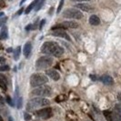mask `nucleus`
<instances>
[{
    "label": "nucleus",
    "instance_id": "1",
    "mask_svg": "<svg viewBox=\"0 0 121 121\" xmlns=\"http://www.w3.org/2000/svg\"><path fill=\"white\" fill-rule=\"evenodd\" d=\"M40 51L43 54H46L48 56H54L56 57H59L64 54V48L56 42L53 41H48L44 43Z\"/></svg>",
    "mask_w": 121,
    "mask_h": 121
},
{
    "label": "nucleus",
    "instance_id": "2",
    "mask_svg": "<svg viewBox=\"0 0 121 121\" xmlns=\"http://www.w3.org/2000/svg\"><path fill=\"white\" fill-rule=\"evenodd\" d=\"M49 104H50L49 100L47 99V98H45V97H34V98L30 99L27 102L26 109L29 110V111H33V110H36L37 108H41L43 107H47V106H48Z\"/></svg>",
    "mask_w": 121,
    "mask_h": 121
},
{
    "label": "nucleus",
    "instance_id": "3",
    "mask_svg": "<svg viewBox=\"0 0 121 121\" xmlns=\"http://www.w3.org/2000/svg\"><path fill=\"white\" fill-rule=\"evenodd\" d=\"M48 82V78L44 74H40V73L33 74L30 78V86L32 87L40 86L45 85Z\"/></svg>",
    "mask_w": 121,
    "mask_h": 121
},
{
    "label": "nucleus",
    "instance_id": "4",
    "mask_svg": "<svg viewBox=\"0 0 121 121\" xmlns=\"http://www.w3.org/2000/svg\"><path fill=\"white\" fill-rule=\"evenodd\" d=\"M54 63L53 57L49 56H44L39 57L36 61V67L37 70H43V69H47L49 67H51Z\"/></svg>",
    "mask_w": 121,
    "mask_h": 121
},
{
    "label": "nucleus",
    "instance_id": "5",
    "mask_svg": "<svg viewBox=\"0 0 121 121\" xmlns=\"http://www.w3.org/2000/svg\"><path fill=\"white\" fill-rule=\"evenodd\" d=\"M53 93L52 88L49 86H37L36 88H34L31 94L33 96H36V97H50Z\"/></svg>",
    "mask_w": 121,
    "mask_h": 121
},
{
    "label": "nucleus",
    "instance_id": "6",
    "mask_svg": "<svg viewBox=\"0 0 121 121\" xmlns=\"http://www.w3.org/2000/svg\"><path fill=\"white\" fill-rule=\"evenodd\" d=\"M63 17L66 18L70 19H82L83 14L79 11L78 9H74V8H67L63 11Z\"/></svg>",
    "mask_w": 121,
    "mask_h": 121
},
{
    "label": "nucleus",
    "instance_id": "7",
    "mask_svg": "<svg viewBox=\"0 0 121 121\" xmlns=\"http://www.w3.org/2000/svg\"><path fill=\"white\" fill-rule=\"evenodd\" d=\"M79 26V25L75 22V21H65V22H62L60 24L56 25V26H54L52 27V30H55V29H64V28H78Z\"/></svg>",
    "mask_w": 121,
    "mask_h": 121
},
{
    "label": "nucleus",
    "instance_id": "8",
    "mask_svg": "<svg viewBox=\"0 0 121 121\" xmlns=\"http://www.w3.org/2000/svg\"><path fill=\"white\" fill-rule=\"evenodd\" d=\"M36 115L43 119H48L53 116V111L51 108H44L37 110L36 112Z\"/></svg>",
    "mask_w": 121,
    "mask_h": 121
},
{
    "label": "nucleus",
    "instance_id": "9",
    "mask_svg": "<svg viewBox=\"0 0 121 121\" xmlns=\"http://www.w3.org/2000/svg\"><path fill=\"white\" fill-rule=\"evenodd\" d=\"M51 35L54 36H58V37H61V38L67 39V41H70V36H68V34L64 29H61V28H59V29H55V30L52 31Z\"/></svg>",
    "mask_w": 121,
    "mask_h": 121
},
{
    "label": "nucleus",
    "instance_id": "10",
    "mask_svg": "<svg viewBox=\"0 0 121 121\" xmlns=\"http://www.w3.org/2000/svg\"><path fill=\"white\" fill-rule=\"evenodd\" d=\"M46 74L47 76L50 78L51 79H53L55 81H57L60 79V74L57 72L56 69H48L46 71Z\"/></svg>",
    "mask_w": 121,
    "mask_h": 121
},
{
    "label": "nucleus",
    "instance_id": "11",
    "mask_svg": "<svg viewBox=\"0 0 121 121\" xmlns=\"http://www.w3.org/2000/svg\"><path fill=\"white\" fill-rule=\"evenodd\" d=\"M75 6H76L78 9H80V10L85 11V12H91V11H93V9H94L93 6H91L90 5H88V4H86V3L77 4Z\"/></svg>",
    "mask_w": 121,
    "mask_h": 121
},
{
    "label": "nucleus",
    "instance_id": "12",
    "mask_svg": "<svg viewBox=\"0 0 121 121\" xmlns=\"http://www.w3.org/2000/svg\"><path fill=\"white\" fill-rule=\"evenodd\" d=\"M101 82L103 83L104 85L107 86H112L114 84V79L111 76H108V75H105V76H102L101 77Z\"/></svg>",
    "mask_w": 121,
    "mask_h": 121
},
{
    "label": "nucleus",
    "instance_id": "13",
    "mask_svg": "<svg viewBox=\"0 0 121 121\" xmlns=\"http://www.w3.org/2000/svg\"><path fill=\"white\" fill-rule=\"evenodd\" d=\"M31 51H32V45L30 42H26L25 44L24 48H23V53H24L26 58H28L30 56Z\"/></svg>",
    "mask_w": 121,
    "mask_h": 121
},
{
    "label": "nucleus",
    "instance_id": "14",
    "mask_svg": "<svg viewBox=\"0 0 121 121\" xmlns=\"http://www.w3.org/2000/svg\"><path fill=\"white\" fill-rule=\"evenodd\" d=\"M89 24L91 26H98L100 24V19L96 15H92L89 17Z\"/></svg>",
    "mask_w": 121,
    "mask_h": 121
},
{
    "label": "nucleus",
    "instance_id": "15",
    "mask_svg": "<svg viewBox=\"0 0 121 121\" xmlns=\"http://www.w3.org/2000/svg\"><path fill=\"white\" fill-rule=\"evenodd\" d=\"M6 38H7V28L6 26H3L0 33V39H6Z\"/></svg>",
    "mask_w": 121,
    "mask_h": 121
},
{
    "label": "nucleus",
    "instance_id": "16",
    "mask_svg": "<svg viewBox=\"0 0 121 121\" xmlns=\"http://www.w3.org/2000/svg\"><path fill=\"white\" fill-rule=\"evenodd\" d=\"M36 3H37V0H35L34 2H32L30 5L26 7V9L25 10V13H26V14H29V13L31 12V10H32V9H33V8L36 6Z\"/></svg>",
    "mask_w": 121,
    "mask_h": 121
},
{
    "label": "nucleus",
    "instance_id": "17",
    "mask_svg": "<svg viewBox=\"0 0 121 121\" xmlns=\"http://www.w3.org/2000/svg\"><path fill=\"white\" fill-rule=\"evenodd\" d=\"M111 115H112L113 121H121V115L119 113H117L116 111H113V112H111Z\"/></svg>",
    "mask_w": 121,
    "mask_h": 121
},
{
    "label": "nucleus",
    "instance_id": "18",
    "mask_svg": "<svg viewBox=\"0 0 121 121\" xmlns=\"http://www.w3.org/2000/svg\"><path fill=\"white\" fill-rule=\"evenodd\" d=\"M20 53H21V48H20V47H17V48L15 49V51H14V59H15V60H18V59H19Z\"/></svg>",
    "mask_w": 121,
    "mask_h": 121
},
{
    "label": "nucleus",
    "instance_id": "19",
    "mask_svg": "<svg viewBox=\"0 0 121 121\" xmlns=\"http://www.w3.org/2000/svg\"><path fill=\"white\" fill-rule=\"evenodd\" d=\"M103 114H104V116H105L107 121H113V119H112V115H111V112H110V111L105 110V111H103Z\"/></svg>",
    "mask_w": 121,
    "mask_h": 121
},
{
    "label": "nucleus",
    "instance_id": "20",
    "mask_svg": "<svg viewBox=\"0 0 121 121\" xmlns=\"http://www.w3.org/2000/svg\"><path fill=\"white\" fill-rule=\"evenodd\" d=\"M44 3H45V0H37V3H36V6H35V11L40 10L43 5H44Z\"/></svg>",
    "mask_w": 121,
    "mask_h": 121
},
{
    "label": "nucleus",
    "instance_id": "21",
    "mask_svg": "<svg viewBox=\"0 0 121 121\" xmlns=\"http://www.w3.org/2000/svg\"><path fill=\"white\" fill-rule=\"evenodd\" d=\"M0 88H2L3 90H5L6 91V83L3 80V79H1L0 78Z\"/></svg>",
    "mask_w": 121,
    "mask_h": 121
},
{
    "label": "nucleus",
    "instance_id": "22",
    "mask_svg": "<svg viewBox=\"0 0 121 121\" xmlns=\"http://www.w3.org/2000/svg\"><path fill=\"white\" fill-rule=\"evenodd\" d=\"M9 69H10L9 66H7V65H3V66L0 67V72H6V71H8Z\"/></svg>",
    "mask_w": 121,
    "mask_h": 121
},
{
    "label": "nucleus",
    "instance_id": "23",
    "mask_svg": "<svg viewBox=\"0 0 121 121\" xmlns=\"http://www.w3.org/2000/svg\"><path fill=\"white\" fill-rule=\"evenodd\" d=\"M6 102L9 104L10 106H14V104H13V101H12V98L9 97V96H7V97H6Z\"/></svg>",
    "mask_w": 121,
    "mask_h": 121
},
{
    "label": "nucleus",
    "instance_id": "24",
    "mask_svg": "<svg viewBox=\"0 0 121 121\" xmlns=\"http://www.w3.org/2000/svg\"><path fill=\"white\" fill-rule=\"evenodd\" d=\"M64 5V0H60V3H59V6H58V8H57V12L56 13H60L61 9H62V6Z\"/></svg>",
    "mask_w": 121,
    "mask_h": 121
},
{
    "label": "nucleus",
    "instance_id": "25",
    "mask_svg": "<svg viewBox=\"0 0 121 121\" xmlns=\"http://www.w3.org/2000/svg\"><path fill=\"white\" fill-rule=\"evenodd\" d=\"M24 118H25V120H26V121L30 120V119H31V116L29 115L28 113L25 112V113H24Z\"/></svg>",
    "mask_w": 121,
    "mask_h": 121
},
{
    "label": "nucleus",
    "instance_id": "26",
    "mask_svg": "<svg viewBox=\"0 0 121 121\" xmlns=\"http://www.w3.org/2000/svg\"><path fill=\"white\" fill-rule=\"evenodd\" d=\"M6 20H7V17H4V18H1L0 19V26H3L5 23L6 22Z\"/></svg>",
    "mask_w": 121,
    "mask_h": 121
},
{
    "label": "nucleus",
    "instance_id": "27",
    "mask_svg": "<svg viewBox=\"0 0 121 121\" xmlns=\"http://www.w3.org/2000/svg\"><path fill=\"white\" fill-rule=\"evenodd\" d=\"M22 108V97H19L17 100V108Z\"/></svg>",
    "mask_w": 121,
    "mask_h": 121
},
{
    "label": "nucleus",
    "instance_id": "28",
    "mask_svg": "<svg viewBox=\"0 0 121 121\" xmlns=\"http://www.w3.org/2000/svg\"><path fill=\"white\" fill-rule=\"evenodd\" d=\"M45 23H46V20H45V19H42V21L40 22V25H39V29H40V30L43 28V26H44Z\"/></svg>",
    "mask_w": 121,
    "mask_h": 121
},
{
    "label": "nucleus",
    "instance_id": "29",
    "mask_svg": "<svg viewBox=\"0 0 121 121\" xmlns=\"http://www.w3.org/2000/svg\"><path fill=\"white\" fill-rule=\"evenodd\" d=\"M4 105H5V99H4L3 97L0 96V106L4 107Z\"/></svg>",
    "mask_w": 121,
    "mask_h": 121
},
{
    "label": "nucleus",
    "instance_id": "30",
    "mask_svg": "<svg viewBox=\"0 0 121 121\" xmlns=\"http://www.w3.org/2000/svg\"><path fill=\"white\" fill-rule=\"evenodd\" d=\"M5 6H6V2H5V0H0V8L4 7Z\"/></svg>",
    "mask_w": 121,
    "mask_h": 121
},
{
    "label": "nucleus",
    "instance_id": "31",
    "mask_svg": "<svg viewBox=\"0 0 121 121\" xmlns=\"http://www.w3.org/2000/svg\"><path fill=\"white\" fill-rule=\"evenodd\" d=\"M5 63H6V58L0 56V65H4Z\"/></svg>",
    "mask_w": 121,
    "mask_h": 121
},
{
    "label": "nucleus",
    "instance_id": "32",
    "mask_svg": "<svg viewBox=\"0 0 121 121\" xmlns=\"http://www.w3.org/2000/svg\"><path fill=\"white\" fill-rule=\"evenodd\" d=\"M32 28H34L33 26H32V25H28V26L26 27V30H30V29H32Z\"/></svg>",
    "mask_w": 121,
    "mask_h": 121
},
{
    "label": "nucleus",
    "instance_id": "33",
    "mask_svg": "<svg viewBox=\"0 0 121 121\" xmlns=\"http://www.w3.org/2000/svg\"><path fill=\"white\" fill-rule=\"evenodd\" d=\"M117 99H118V102H119V105L121 106V93H119L117 95Z\"/></svg>",
    "mask_w": 121,
    "mask_h": 121
},
{
    "label": "nucleus",
    "instance_id": "34",
    "mask_svg": "<svg viewBox=\"0 0 121 121\" xmlns=\"http://www.w3.org/2000/svg\"><path fill=\"white\" fill-rule=\"evenodd\" d=\"M74 2H86V1H89V0H72Z\"/></svg>",
    "mask_w": 121,
    "mask_h": 121
},
{
    "label": "nucleus",
    "instance_id": "35",
    "mask_svg": "<svg viewBox=\"0 0 121 121\" xmlns=\"http://www.w3.org/2000/svg\"><path fill=\"white\" fill-rule=\"evenodd\" d=\"M22 11H23V8H21L19 11L17 12V15H21V13H22Z\"/></svg>",
    "mask_w": 121,
    "mask_h": 121
},
{
    "label": "nucleus",
    "instance_id": "36",
    "mask_svg": "<svg viewBox=\"0 0 121 121\" xmlns=\"http://www.w3.org/2000/svg\"><path fill=\"white\" fill-rule=\"evenodd\" d=\"M26 0H21V2H20V4H21V5H23V4H24L25 2H26Z\"/></svg>",
    "mask_w": 121,
    "mask_h": 121
},
{
    "label": "nucleus",
    "instance_id": "37",
    "mask_svg": "<svg viewBox=\"0 0 121 121\" xmlns=\"http://www.w3.org/2000/svg\"><path fill=\"white\" fill-rule=\"evenodd\" d=\"M8 121H14V119H13L11 117H8Z\"/></svg>",
    "mask_w": 121,
    "mask_h": 121
},
{
    "label": "nucleus",
    "instance_id": "38",
    "mask_svg": "<svg viewBox=\"0 0 121 121\" xmlns=\"http://www.w3.org/2000/svg\"><path fill=\"white\" fill-rule=\"evenodd\" d=\"M13 50H12V48H9L7 49V52H12Z\"/></svg>",
    "mask_w": 121,
    "mask_h": 121
},
{
    "label": "nucleus",
    "instance_id": "39",
    "mask_svg": "<svg viewBox=\"0 0 121 121\" xmlns=\"http://www.w3.org/2000/svg\"><path fill=\"white\" fill-rule=\"evenodd\" d=\"M3 16H4V13H3V12H0V17H2Z\"/></svg>",
    "mask_w": 121,
    "mask_h": 121
},
{
    "label": "nucleus",
    "instance_id": "40",
    "mask_svg": "<svg viewBox=\"0 0 121 121\" xmlns=\"http://www.w3.org/2000/svg\"><path fill=\"white\" fill-rule=\"evenodd\" d=\"M0 121H4V120H3V118H2V117H1V116H0Z\"/></svg>",
    "mask_w": 121,
    "mask_h": 121
},
{
    "label": "nucleus",
    "instance_id": "41",
    "mask_svg": "<svg viewBox=\"0 0 121 121\" xmlns=\"http://www.w3.org/2000/svg\"><path fill=\"white\" fill-rule=\"evenodd\" d=\"M9 1H12V0H9Z\"/></svg>",
    "mask_w": 121,
    "mask_h": 121
}]
</instances>
